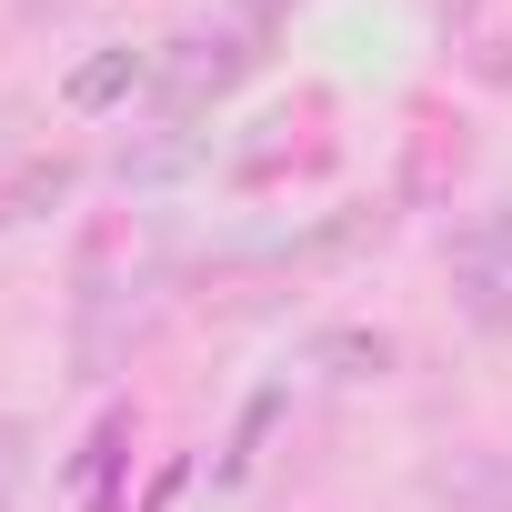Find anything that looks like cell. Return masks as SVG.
Segmentation results:
<instances>
[{
	"instance_id": "1",
	"label": "cell",
	"mask_w": 512,
	"mask_h": 512,
	"mask_svg": "<svg viewBox=\"0 0 512 512\" xmlns=\"http://www.w3.org/2000/svg\"><path fill=\"white\" fill-rule=\"evenodd\" d=\"M251 61H262V31H251V21H211V31H181L171 51H151V91H161L171 121H191V111H211Z\"/></svg>"
},
{
	"instance_id": "2",
	"label": "cell",
	"mask_w": 512,
	"mask_h": 512,
	"mask_svg": "<svg viewBox=\"0 0 512 512\" xmlns=\"http://www.w3.org/2000/svg\"><path fill=\"white\" fill-rule=\"evenodd\" d=\"M422 492H432L442 512H512V452H492V442H452V452L422 462Z\"/></svg>"
},
{
	"instance_id": "3",
	"label": "cell",
	"mask_w": 512,
	"mask_h": 512,
	"mask_svg": "<svg viewBox=\"0 0 512 512\" xmlns=\"http://www.w3.org/2000/svg\"><path fill=\"white\" fill-rule=\"evenodd\" d=\"M392 362H402V342L382 322H332V332L302 342V372H322V382H382Z\"/></svg>"
},
{
	"instance_id": "4",
	"label": "cell",
	"mask_w": 512,
	"mask_h": 512,
	"mask_svg": "<svg viewBox=\"0 0 512 512\" xmlns=\"http://www.w3.org/2000/svg\"><path fill=\"white\" fill-rule=\"evenodd\" d=\"M131 91H151V51H131V41H111V51H91L71 81H61V111H81V121H101V111H121Z\"/></svg>"
},
{
	"instance_id": "5",
	"label": "cell",
	"mask_w": 512,
	"mask_h": 512,
	"mask_svg": "<svg viewBox=\"0 0 512 512\" xmlns=\"http://www.w3.org/2000/svg\"><path fill=\"white\" fill-rule=\"evenodd\" d=\"M71 191H81V161H71V151H31L21 171H0V231H21V221H51Z\"/></svg>"
},
{
	"instance_id": "6",
	"label": "cell",
	"mask_w": 512,
	"mask_h": 512,
	"mask_svg": "<svg viewBox=\"0 0 512 512\" xmlns=\"http://www.w3.org/2000/svg\"><path fill=\"white\" fill-rule=\"evenodd\" d=\"M452 272L492 302V292H512V201H482L462 231H452Z\"/></svg>"
},
{
	"instance_id": "7",
	"label": "cell",
	"mask_w": 512,
	"mask_h": 512,
	"mask_svg": "<svg viewBox=\"0 0 512 512\" xmlns=\"http://www.w3.org/2000/svg\"><path fill=\"white\" fill-rule=\"evenodd\" d=\"M121 462H131V412L111 402V412L91 422V442L71 452V472H61V482H71V492H91V512H121Z\"/></svg>"
},
{
	"instance_id": "8",
	"label": "cell",
	"mask_w": 512,
	"mask_h": 512,
	"mask_svg": "<svg viewBox=\"0 0 512 512\" xmlns=\"http://www.w3.org/2000/svg\"><path fill=\"white\" fill-rule=\"evenodd\" d=\"M21 482H31V422L0 412V492H21Z\"/></svg>"
},
{
	"instance_id": "9",
	"label": "cell",
	"mask_w": 512,
	"mask_h": 512,
	"mask_svg": "<svg viewBox=\"0 0 512 512\" xmlns=\"http://www.w3.org/2000/svg\"><path fill=\"white\" fill-rule=\"evenodd\" d=\"M61 11H81V0H21V21H61Z\"/></svg>"
},
{
	"instance_id": "10",
	"label": "cell",
	"mask_w": 512,
	"mask_h": 512,
	"mask_svg": "<svg viewBox=\"0 0 512 512\" xmlns=\"http://www.w3.org/2000/svg\"><path fill=\"white\" fill-rule=\"evenodd\" d=\"M0 512H31V502H21V492H0Z\"/></svg>"
}]
</instances>
